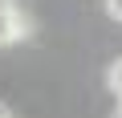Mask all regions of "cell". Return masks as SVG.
I'll return each mask as SVG.
<instances>
[{
  "label": "cell",
  "mask_w": 122,
  "mask_h": 118,
  "mask_svg": "<svg viewBox=\"0 0 122 118\" xmlns=\"http://www.w3.org/2000/svg\"><path fill=\"white\" fill-rule=\"evenodd\" d=\"M29 33H33V25H29V16H25L20 8L0 12V45H12V41H20V37H29Z\"/></svg>",
  "instance_id": "6da1fadb"
},
{
  "label": "cell",
  "mask_w": 122,
  "mask_h": 118,
  "mask_svg": "<svg viewBox=\"0 0 122 118\" xmlns=\"http://www.w3.org/2000/svg\"><path fill=\"white\" fill-rule=\"evenodd\" d=\"M106 82H110V90L122 98V57H118V61L110 65V73H106Z\"/></svg>",
  "instance_id": "7a4b0ae2"
},
{
  "label": "cell",
  "mask_w": 122,
  "mask_h": 118,
  "mask_svg": "<svg viewBox=\"0 0 122 118\" xmlns=\"http://www.w3.org/2000/svg\"><path fill=\"white\" fill-rule=\"evenodd\" d=\"M106 12H110L114 21H122V0H106Z\"/></svg>",
  "instance_id": "3957f363"
},
{
  "label": "cell",
  "mask_w": 122,
  "mask_h": 118,
  "mask_svg": "<svg viewBox=\"0 0 122 118\" xmlns=\"http://www.w3.org/2000/svg\"><path fill=\"white\" fill-rule=\"evenodd\" d=\"M8 8H16V4H12V0H0V12H8Z\"/></svg>",
  "instance_id": "277c9868"
},
{
  "label": "cell",
  "mask_w": 122,
  "mask_h": 118,
  "mask_svg": "<svg viewBox=\"0 0 122 118\" xmlns=\"http://www.w3.org/2000/svg\"><path fill=\"white\" fill-rule=\"evenodd\" d=\"M0 118H12V114H8V106H4V102H0Z\"/></svg>",
  "instance_id": "5b68a950"
},
{
  "label": "cell",
  "mask_w": 122,
  "mask_h": 118,
  "mask_svg": "<svg viewBox=\"0 0 122 118\" xmlns=\"http://www.w3.org/2000/svg\"><path fill=\"white\" fill-rule=\"evenodd\" d=\"M118 118H122V98H118Z\"/></svg>",
  "instance_id": "8992f818"
}]
</instances>
